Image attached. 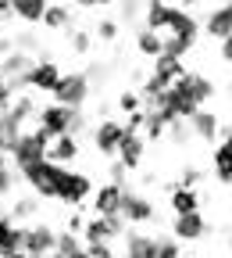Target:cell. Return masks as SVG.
I'll return each mask as SVG.
<instances>
[{"label": "cell", "mask_w": 232, "mask_h": 258, "mask_svg": "<svg viewBox=\"0 0 232 258\" xmlns=\"http://www.w3.org/2000/svg\"><path fill=\"white\" fill-rule=\"evenodd\" d=\"M47 144H50V140L40 133V129H22V133L8 144V161H11V169L22 172V169H29V165H36V161H43Z\"/></svg>", "instance_id": "1"}, {"label": "cell", "mask_w": 232, "mask_h": 258, "mask_svg": "<svg viewBox=\"0 0 232 258\" xmlns=\"http://www.w3.org/2000/svg\"><path fill=\"white\" fill-rule=\"evenodd\" d=\"M93 186H96V183L89 179V172H82V169H64V172H61V179H57V198H54V201L68 205V208L75 212L79 205H86V201H89Z\"/></svg>", "instance_id": "2"}, {"label": "cell", "mask_w": 232, "mask_h": 258, "mask_svg": "<svg viewBox=\"0 0 232 258\" xmlns=\"http://www.w3.org/2000/svg\"><path fill=\"white\" fill-rule=\"evenodd\" d=\"M54 101L50 104H61V108H72V111H82V104L89 101V79L82 72H61L57 86H54Z\"/></svg>", "instance_id": "3"}, {"label": "cell", "mask_w": 232, "mask_h": 258, "mask_svg": "<svg viewBox=\"0 0 232 258\" xmlns=\"http://www.w3.org/2000/svg\"><path fill=\"white\" fill-rule=\"evenodd\" d=\"M154 205H150V198L147 194H140V190H132V186H125L122 190V201H118V219L122 222H132V226H147V222H154Z\"/></svg>", "instance_id": "4"}, {"label": "cell", "mask_w": 232, "mask_h": 258, "mask_svg": "<svg viewBox=\"0 0 232 258\" xmlns=\"http://www.w3.org/2000/svg\"><path fill=\"white\" fill-rule=\"evenodd\" d=\"M54 226H47V222H29V226H22V244H18V251L22 254H29V258H47L50 251H54Z\"/></svg>", "instance_id": "5"}, {"label": "cell", "mask_w": 232, "mask_h": 258, "mask_svg": "<svg viewBox=\"0 0 232 258\" xmlns=\"http://www.w3.org/2000/svg\"><path fill=\"white\" fill-rule=\"evenodd\" d=\"M122 137H125V129H122V122H118V118H111V115H104L100 122L93 125V133H89L93 151L100 154V158H111V161H114V151H118Z\"/></svg>", "instance_id": "6"}, {"label": "cell", "mask_w": 232, "mask_h": 258, "mask_svg": "<svg viewBox=\"0 0 232 258\" xmlns=\"http://www.w3.org/2000/svg\"><path fill=\"white\" fill-rule=\"evenodd\" d=\"M68 125H72V108H61V104H43L36 111V129L47 140L57 137H68Z\"/></svg>", "instance_id": "7"}, {"label": "cell", "mask_w": 232, "mask_h": 258, "mask_svg": "<svg viewBox=\"0 0 232 258\" xmlns=\"http://www.w3.org/2000/svg\"><path fill=\"white\" fill-rule=\"evenodd\" d=\"M125 233V222L122 219H100V215H89L86 219V226H82V247H89V244H111L114 237H122Z\"/></svg>", "instance_id": "8"}, {"label": "cell", "mask_w": 232, "mask_h": 258, "mask_svg": "<svg viewBox=\"0 0 232 258\" xmlns=\"http://www.w3.org/2000/svg\"><path fill=\"white\" fill-rule=\"evenodd\" d=\"M22 79H25V90L29 93H54V86L61 79V69H57L50 57H40V61H32V69Z\"/></svg>", "instance_id": "9"}, {"label": "cell", "mask_w": 232, "mask_h": 258, "mask_svg": "<svg viewBox=\"0 0 232 258\" xmlns=\"http://www.w3.org/2000/svg\"><path fill=\"white\" fill-rule=\"evenodd\" d=\"M200 32H207L214 43H221V40L232 36V4H228V0H221V4L207 8V18L200 22Z\"/></svg>", "instance_id": "10"}, {"label": "cell", "mask_w": 232, "mask_h": 258, "mask_svg": "<svg viewBox=\"0 0 232 258\" xmlns=\"http://www.w3.org/2000/svg\"><path fill=\"white\" fill-rule=\"evenodd\" d=\"M122 190H125V186H114V183L93 186V194H89V212H93V215H100V219H118Z\"/></svg>", "instance_id": "11"}, {"label": "cell", "mask_w": 232, "mask_h": 258, "mask_svg": "<svg viewBox=\"0 0 232 258\" xmlns=\"http://www.w3.org/2000/svg\"><path fill=\"white\" fill-rule=\"evenodd\" d=\"M168 237L179 240V244H196V240H204V237H207V219H204V212L179 215V219L172 222V233H168Z\"/></svg>", "instance_id": "12"}, {"label": "cell", "mask_w": 232, "mask_h": 258, "mask_svg": "<svg viewBox=\"0 0 232 258\" xmlns=\"http://www.w3.org/2000/svg\"><path fill=\"white\" fill-rule=\"evenodd\" d=\"M143 158H147L143 137H140V133H125L122 144H118V151H114V161H118L125 172H136V169L143 165Z\"/></svg>", "instance_id": "13"}, {"label": "cell", "mask_w": 232, "mask_h": 258, "mask_svg": "<svg viewBox=\"0 0 232 258\" xmlns=\"http://www.w3.org/2000/svg\"><path fill=\"white\" fill-rule=\"evenodd\" d=\"M79 154H82V144H79L75 137H57V140H50V144H47L43 161L68 169V165H75V161H79Z\"/></svg>", "instance_id": "14"}, {"label": "cell", "mask_w": 232, "mask_h": 258, "mask_svg": "<svg viewBox=\"0 0 232 258\" xmlns=\"http://www.w3.org/2000/svg\"><path fill=\"white\" fill-rule=\"evenodd\" d=\"M189 97H193V104L196 108H211L218 101V83L211 76H200V72H189Z\"/></svg>", "instance_id": "15"}, {"label": "cell", "mask_w": 232, "mask_h": 258, "mask_svg": "<svg viewBox=\"0 0 232 258\" xmlns=\"http://www.w3.org/2000/svg\"><path fill=\"white\" fill-rule=\"evenodd\" d=\"M189 69H186V61H175V57H164V54H157L154 57V69H150V76L164 86V90H168L175 79H182Z\"/></svg>", "instance_id": "16"}, {"label": "cell", "mask_w": 232, "mask_h": 258, "mask_svg": "<svg viewBox=\"0 0 232 258\" xmlns=\"http://www.w3.org/2000/svg\"><path fill=\"white\" fill-rule=\"evenodd\" d=\"M172 8H175V4H161V0L143 4V25H140V29L164 36V29H168V22H172Z\"/></svg>", "instance_id": "17"}, {"label": "cell", "mask_w": 232, "mask_h": 258, "mask_svg": "<svg viewBox=\"0 0 232 258\" xmlns=\"http://www.w3.org/2000/svg\"><path fill=\"white\" fill-rule=\"evenodd\" d=\"M186 125H189V133H193L196 140H214V137H218V125H221V115L211 111V108H204V111H196Z\"/></svg>", "instance_id": "18"}, {"label": "cell", "mask_w": 232, "mask_h": 258, "mask_svg": "<svg viewBox=\"0 0 232 258\" xmlns=\"http://www.w3.org/2000/svg\"><path fill=\"white\" fill-rule=\"evenodd\" d=\"M8 111V118L22 129L29 118H36V111H40V104H36V93H18V97H11V104L4 108Z\"/></svg>", "instance_id": "19"}, {"label": "cell", "mask_w": 232, "mask_h": 258, "mask_svg": "<svg viewBox=\"0 0 232 258\" xmlns=\"http://www.w3.org/2000/svg\"><path fill=\"white\" fill-rule=\"evenodd\" d=\"M168 205H172L175 219H179V215H193V212H200V190H182V186L172 183V198H168Z\"/></svg>", "instance_id": "20"}, {"label": "cell", "mask_w": 232, "mask_h": 258, "mask_svg": "<svg viewBox=\"0 0 232 258\" xmlns=\"http://www.w3.org/2000/svg\"><path fill=\"white\" fill-rule=\"evenodd\" d=\"M125 258H154V237L150 233H136L125 230Z\"/></svg>", "instance_id": "21"}, {"label": "cell", "mask_w": 232, "mask_h": 258, "mask_svg": "<svg viewBox=\"0 0 232 258\" xmlns=\"http://www.w3.org/2000/svg\"><path fill=\"white\" fill-rule=\"evenodd\" d=\"M72 15H75V8H72V4H47V11H43V22H40V25H47L50 32H61V29H68V25H72Z\"/></svg>", "instance_id": "22"}, {"label": "cell", "mask_w": 232, "mask_h": 258, "mask_svg": "<svg viewBox=\"0 0 232 258\" xmlns=\"http://www.w3.org/2000/svg\"><path fill=\"white\" fill-rule=\"evenodd\" d=\"M211 165H214L218 183L228 190V179H232V144H218V147H214V154H211Z\"/></svg>", "instance_id": "23"}, {"label": "cell", "mask_w": 232, "mask_h": 258, "mask_svg": "<svg viewBox=\"0 0 232 258\" xmlns=\"http://www.w3.org/2000/svg\"><path fill=\"white\" fill-rule=\"evenodd\" d=\"M18 244H22V226L4 215V219H0V254L11 258V254L18 251Z\"/></svg>", "instance_id": "24"}, {"label": "cell", "mask_w": 232, "mask_h": 258, "mask_svg": "<svg viewBox=\"0 0 232 258\" xmlns=\"http://www.w3.org/2000/svg\"><path fill=\"white\" fill-rule=\"evenodd\" d=\"M43 11H47L43 0H22V4H11V18H18L25 25H40L43 22Z\"/></svg>", "instance_id": "25"}, {"label": "cell", "mask_w": 232, "mask_h": 258, "mask_svg": "<svg viewBox=\"0 0 232 258\" xmlns=\"http://www.w3.org/2000/svg\"><path fill=\"white\" fill-rule=\"evenodd\" d=\"M32 69V54H22V50H11L4 61H0V76L4 79H18Z\"/></svg>", "instance_id": "26"}, {"label": "cell", "mask_w": 232, "mask_h": 258, "mask_svg": "<svg viewBox=\"0 0 232 258\" xmlns=\"http://www.w3.org/2000/svg\"><path fill=\"white\" fill-rule=\"evenodd\" d=\"M118 32H122V22H118L114 15H100L89 36H93V40H100V43H114V40H118Z\"/></svg>", "instance_id": "27"}, {"label": "cell", "mask_w": 232, "mask_h": 258, "mask_svg": "<svg viewBox=\"0 0 232 258\" xmlns=\"http://www.w3.org/2000/svg\"><path fill=\"white\" fill-rule=\"evenodd\" d=\"M54 254L57 258H82V240L72 237V233H64V230H57L54 233Z\"/></svg>", "instance_id": "28"}, {"label": "cell", "mask_w": 232, "mask_h": 258, "mask_svg": "<svg viewBox=\"0 0 232 258\" xmlns=\"http://www.w3.org/2000/svg\"><path fill=\"white\" fill-rule=\"evenodd\" d=\"M36 212H40V201H36V198H15V205H11V212H8V219L22 226L25 219H32Z\"/></svg>", "instance_id": "29"}, {"label": "cell", "mask_w": 232, "mask_h": 258, "mask_svg": "<svg viewBox=\"0 0 232 258\" xmlns=\"http://www.w3.org/2000/svg\"><path fill=\"white\" fill-rule=\"evenodd\" d=\"M136 50L154 61L161 54V36H157V32H147V29H136Z\"/></svg>", "instance_id": "30"}, {"label": "cell", "mask_w": 232, "mask_h": 258, "mask_svg": "<svg viewBox=\"0 0 232 258\" xmlns=\"http://www.w3.org/2000/svg\"><path fill=\"white\" fill-rule=\"evenodd\" d=\"M140 137H143V144H150V140H161V137H164V122H161L154 111H143V129H140Z\"/></svg>", "instance_id": "31"}, {"label": "cell", "mask_w": 232, "mask_h": 258, "mask_svg": "<svg viewBox=\"0 0 232 258\" xmlns=\"http://www.w3.org/2000/svg\"><path fill=\"white\" fill-rule=\"evenodd\" d=\"M154 258H182V244L172 237H154Z\"/></svg>", "instance_id": "32"}, {"label": "cell", "mask_w": 232, "mask_h": 258, "mask_svg": "<svg viewBox=\"0 0 232 258\" xmlns=\"http://www.w3.org/2000/svg\"><path fill=\"white\" fill-rule=\"evenodd\" d=\"M118 111L129 118V115H136V111H143V101H140V93L136 90H122L118 93Z\"/></svg>", "instance_id": "33"}, {"label": "cell", "mask_w": 232, "mask_h": 258, "mask_svg": "<svg viewBox=\"0 0 232 258\" xmlns=\"http://www.w3.org/2000/svg\"><path fill=\"white\" fill-rule=\"evenodd\" d=\"M68 43H72L75 54H89V50H93V36H89L86 29H75L72 36H68Z\"/></svg>", "instance_id": "34"}, {"label": "cell", "mask_w": 232, "mask_h": 258, "mask_svg": "<svg viewBox=\"0 0 232 258\" xmlns=\"http://www.w3.org/2000/svg\"><path fill=\"white\" fill-rule=\"evenodd\" d=\"M200 179H204V172H200V169H196V165H186L175 186H182V190H196V186H200Z\"/></svg>", "instance_id": "35"}, {"label": "cell", "mask_w": 232, "mask_h": 258, "mask_svg": "<svg viewBox=\"0 0 232 258\" xmlns=\"http://www.w3.org/2000/svg\"><path fill=\"white\" fill-rule=\"evenodd\" d=\"M82 226H86V215L75 208V212L68 215V222H64V233H72V237H82Z\"/></svg>", "instance_id": "36"}, {"label": "cell", "mask_w": 232, "mask_h": 258, "mask_svg": "<svg viewBox=\"0 0 232 258\" xmlns=\"http://www.w3.org/2000/svg\"><path fill=\"white\" fill-rule=\"evenodd\" d=\"M86 258H122L111 244H89L86 247Z\"/></svg>", "instance_id": "37"}, {"label": "cell", "mask_w": 232, "mask_h": 258, "mask_svg": "<svg viewBox=\"0 0 232 258\" xmlns=\"http://www.w3.org/2000/svg\"><path fill=\"white\" fill-rule=\"evenodd\" d=\"M186 133H189V125H186V122H172L168 129H164V137H168L172 144H186Z\"/></svg>", "instance_id": "38"}, {"label": "cell", "mask_w": 232, "mask_h": 258, "mask_svg": "<svg viewBox=\"0 0 232 258\" xmlns=\"http://www.w3.org/2000/svg\"><path fill=\"white\" fill-rule=\"evenodd\" d=\"M15 186H18V176H15V169L0 172V198H8V194H15Z\"/></svg>", "instance_id": "39"}, {"label": "cell", "mask_w": 232, "mask_h": 258, "mask_svg": "<svg viewBox=\"0 0 232 258\" xmlns=\"http://www.w3.org/2000/svg\"><path fill=\"white\" fill-rule=\"evenodd\" d=\"M111 176H107V183H114V186H129V172L118 165V161H111V169H107Z\"/></svg>", "instance_id": "40"}, {"label": "cell", "mask_w": 232, "mask_h": 258, "mask_svg": "<svg viewBox=\"0 0 232 258\" xmlns=\"http://www.w3.org/2000/svg\"><path fill=\"white\" fill-rule=\"evenodd\" d=\"M218 57H221V64L232 61V40H221V43H218Z\"/></svg>", "instance_id": "41"}, {"label": "cell", "mask_w": 232, "mask_h": 258, "mask_svg": "<svg viewBox=\"0 0 232 258\" xmlns=\"http://www.w3.org/2000/svg\"><path fill=\"white\" fill-rule=\"evenodd\" d=\"M11 104V97H8V90H4V76H0V111H4Z\"/></svg>", "instance_id": "42"}, {"label": "cell", "mask_w": 232, "mask_h": 258, "mask_svg": "<svg viewBox=\"0 0 232 258\" xmlns=\"http://www.w3.org/2000/svg\"><path fill=\"white\" fill-rule=\"evenodd\" d=\"M11 50H15V43H11V36H0V54H4V57H8Z\"/></svg>", "instance_id": "43"}, {"label": "cell", "mask_w": 232, "mask_h": 258, "mask_svg": "<svg viewBox=\"0 0 232 258\" xmlns=\"http://www.w3.org/2000/svg\"><path fill=\"white\" fill-rule=\"evenodd\" d=\"M8 169H11V161H8V154H4V151H0V172H8Z\"/></svg>", "instance_id": "44"}, {"label": "cell", "mask_w": 232, "mask_h": 258, "mask_svg": "<svg viewBox=\"0 0 232 258\" xmlns=\"http://www.w3.org/2000/svg\"><path fill=\"white\" fill-rule=\"evenodd\" d=\"M0 18H11V4H0Z\"/></svg>", "instance_id": "45"}, {"label": "cell", "mask_w": 232, "mask_h": 258, "mask_svg": "<svg viewBox=\"0 0 232 258\" xmlns=\"http://www.w3.org/2000/svg\"><path fill=\"white\" fill-rule=\"evenodd\" d=\"M0 151H4V154H8V144H4V137H0Z\"/></svg>", "instance_id": "46"}, {"label": "cell", "mask_w": 232, "mask_h": 258, "mask_svg": "<svg viewBox=\"0 0 232 258\" xmlns=\"http://www.w3.org/2000/svg\"><path fill=\"white\" fill-rule=\"evenodd\" d=\"M4 215H8V212H4V205H0V219H4Z\"/></svg>", "instance_id": "47"}, {"label": "cell", "mask_w": 232, "mask_h": 258, "mask_svg": "<svg viewBox=\"0 0 232 258\" xmlns=\"http://www.w3.org/2000/svg\"><path fill=\"white\" fill-rule=\"evenodd\" d=\"M82 258H86V247H82Z\"/></svg>", "instance_id": "48"}, {"label": "cell", "mask_w": 232, "mask_h": 258, "mask_svg": "<svg viewBox=\"0 0 232 258\" xmlns=\"http://www.w3.org/2000/svg\"><path fill=\"white\" fill-rule=\"evenodd\" d=\"M0 258H4V254H0Z\"/></svg>", "instance_id": "49"}]
</instances>
